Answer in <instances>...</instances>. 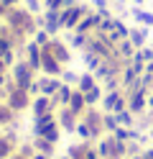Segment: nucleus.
<instances>
[{
  "instance_id": "1",
  "label": "nucleus",
  "mask_w": 153,
  "mask_h": 159,
  "mask_svg": "<svg viewBox=\"0 0 153 159\" xmlns=\"http://www.w3.org/2000/svg\"><path fill=\"white\" fill-rule=\"evenodd\" d=\"M87 13H89V8L82 5V3H74V5L64 8V11H61V28H71V31H74L77 23H79Z\"/></svg>"
},
{
  "instance_id": "2",
  "label": "nucleus",
  "mask_w": 153,
  "mask_h": 159,
  "mask_svg": "<svg viewBox=\"0 0 153 159\" xmlns=\"http://www.w3.org/2000/svg\"><path fill=\"white\" fill-rule=\"evenodd\" d=\"M44 26L49 34H56L61 28V11H56V8H46L44 11Z\"/></svg>"
},
{
  "instance_id": "3",
  "label": "nucleus",
  "mask_w": 153,
  "mask_h": 159,
  "mask_svg": "<svg viewBox=\"0 0 153 159\" xmlns=\"http://www.w3.org/2000/svg\"><path fill=\"white\" fill-rule=\"evenodd\" d=\"M130 13H133V18H135L138 23H143V26H153V13H148V11H143L140 5H135V8H133Z\"/></svg>"
},
{
  "instance_id": "4",
  "label": "nucleus",
  "mask_w": 153,
  "mask_h": 159,
  "mask_svg": "<svg viewBox=\"0 0 153 159\" xmlns=\"http://www.w3.org/2000/svg\"><path fill=\"white\" fill-rule=\"evenodd\" d=\"M128 39H130L133 44H143V39H146V31H130Z\"/></svg>"
},
{
  "instance_id": "5",
  "label": "nucleus",
  "mask_w": 153,
  "mask_h": 159,
  "mask_svg": "<svg viewBox=\"0 0 153 159\" xmlns=\"http://www.w3.org/2000/svg\"><path fill=\"white\" fill-rule=\"evenodd\" d=\"M36 34V44L38 46H46L49 44V31H33Z\"/></svg>"
},
{
  "instance_id": "6",
  "label": "nucleus",
  "mask_w": 153,
  "mask_h": 159,
  "mask_svg": "<svg viewBox=\"0 0 153 159\" xmlns=\"http://www.w3.org/2000/svg\"><path fill=\"white\" fill-rule=\"evenodd\" d=\"M97 11H110V0H89Z\"/></svg>"
},
{
  "instance_id": "7",
  "label": "nucleus",
  "mask_w": 153,
  "mask_h": 159,
  "mask_svg": "<svg viewBox=\"0 0 153 159\" xmlns=\"http://www.w3.org/2000/svg\"><path fill=\"white\" fill-rule=\"evenodd\" d=\"M44 8H56V11H61L64 8V0H44Z\"/></svg>"
},
{
  "instance_id": "8",
  "label": "nucleus",
  "mask_w": 153,
  "mask_h": 159,
  "mask_svg": "<svg viewBox=\"0 0 153 159\" xmlns=\"http://www.w3.org/2000/svg\"><path fill=\"white\" fill-rule=\"evenodd\" d=\"M5 8H18V5H23V0H3Z\"/></svg>"
},
{
  "instance_id": "9",
  "label": "nucleus",
  "mask_w": 153,
  "mask_h": 159,
  "mask_svg": "<svg viewBox=\"0 0 153 159\" xmlns=\"http://www.w3.org/2000/svg\"><path fill=\"white\" fill-rule=\"evenodd\" d=\"M0 16H5V3L0 0Z\"/></svg>"
},
{
  "instance_id": "10",
  "label": "nucleus",
  "mask_w": 153,
  "mask_h": 159,
  "mask_svg": "<svg viewBox=\"0 0 153 159\" xmlns=\"http://www.w3.org/2000/svg\"><path fill=\"white\" fill-rule=\"evenodd\" d=\"M133 3H135V5H143V3H146V0H133Z\"/></svg>"
},
{
  "instance_id": "11",
  "label": "nucleus",
  "mask_w": 153,
  "mask_h": 159,
  "mask_svg": "<svg viewBox=\"0 0 153 159\" xmlns=\"http://www.w3.org/2000/svg\"><path fill=\"white\" fill-rule=\"evenodd\" d=\"M112 3H125V0H112Z\"/></svg>"
}]
</instances>
